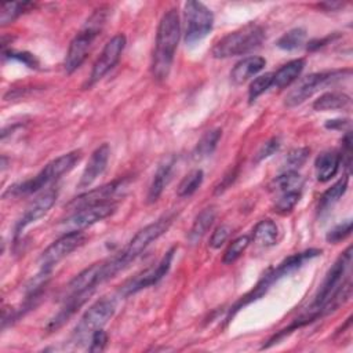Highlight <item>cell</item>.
<instances>
[{"label": "cell", "mask_w": 353, "mask_h": 353, "mask_svg": "<svg viewBox=\"0 0 353 353\" xmlns=\"http://www.w3.org/2000/svg\"><path fill=\"white\" fill-rule=\"evenodd\" d=\"M110 156V148L108 143L99 145L90 156L87 165L83 170V174L79 181V188H88L102 172L105 171Z\"/></svg>", "instance_id": "16"}, {"label": "cell", "mask_w": 353, "mask_h": 353, "mask_svg": "<svg viewBox=\"0 0 353 353\" xmlns=\"http://www.w3.org/2000/svg\"><path fill=\"white\" fill-rule=\"evenodd\" d=\"M108 345V335L103 328L95 331L88 342V352H102Z\"/></svg>", "instance_id": "39"}, {"label": "cell", "mask_w": 353, "mask_h": 353, "mask_svg": "<svg viewBox=\"0 0 353 353\" xmlns=\"http://www.w3.org/2000/svg\"><path fill=\"white\" fill-rule=\"evenodd\" d=\"M301 189H302V178L298 174V171H283L269 183V190L280 194L291 190H301Z\"/></svg>", "instance_id": "26"}, {"label": "cell", "mask_w": 353, "mask_h": 353, "mask_svg": "<svg viewBox=\"0 0 353 353\" xmlns=\"http://www.w3.org/2000/svg\"><path fill=\"white\" fill-rule=\"evenodd\" d=\"M248 245H250V237L248 236H240V237L234 239L228 245V248L225 250L223 256H222V262L225 265H232L234 261H237L244 254V251L247 250Z\"/></svg>", "instance_id": "31"}, {"label": "cell", "mask_w": 353, "mask_h": 353, "mask_svg": "<svg viewBox=\"0 0 353 353\" xmlns=\"http://www.w3.org/2000/svg\"><path fill=\"white\" fill-rule=\"evenodd\" d=\"M321 255V250H317V248H309V250H305L302 252H296L294 255H290L288 258H285L283 262H280L276 268H272L269 269L263 276L262 279L256 283V285L248 292L245 294L244 296H241L236 303L234 306L229 310V314H228V321H230V319L240 310L243 309L244 306H247L248 303L262 298L268 290L273 285V283H276L277 280L283 279L284 276H288L291 274L292 272L298 270L299 268H302L307 261L316 258Z\"/></svg>", "instance_id": "3"}, {"label": "cell", "mask_w": 353, "mask_h": 353, "mask_svg": "<svg viewBox=\"0 0 353 353\" xmlns=\"http://www.w3.org/2000/svg\"><path fill=\"white\" fill-rule=\"evenodd\" d=\"M319 7L325 8L327 11H334L339 7H342V3H321V4H319Z\"/></svg>", "instance_id": "41"}, {"label": "cell", "mask_w": 353, "mask_h": 353, "mask_svg": "<svg viewBox=\"0 0 353 353\" xmlns=\"http://www.w3.org/2000/svg\"><path fill=\"white\" fill-rule=\"evenodd\" d=\"M203 179H204V172L200 168H196V170L190 171L179 182L178 189H176V194L179 197H189V196H192L201 186Z\"/></svg>", "instance_id": "28"}, {"label": "cell", "mask_w": 353, "mask_h": 353, "mask_svg": "<svg viewBox=\"0 0 353 353\" xmlns=\"http://www.w3.org/2000/svg\"><path fill=\"white\" fill-rule=\"evenodd\" d=\"M116 312V302L112 298H102L92 303L80 317L72 334V342L77 346L90 342L91 335L103 328V325L113 317Z\"/></svg>", "instance_id": "7"}, {"label": "cell", "mask_w": 353, "mask_h": 353, "mask_svg": "<svg viewBox=\"0 0 353 353\" xmlns=\"http://www.w3.org/2000/svg\"><path fill=\"white\" fill-rule=\"evenodd\" d=\"M127 185V181L125 179H116V181H112L101 188H97V189H92L90 192H85L77 197H74L69 204L68 207L69 208H73V210H77L80 207H84V205H90V204H97V203H108V201H113V199L116 197L117 193L121 192V189H124Z\"/></svg>", "instance_id": "15"}, {"label": "cell", "mask_w": 353, "mask_h": 353, "mask_svg": "<svg viewBox=\"0 0 353 353\" xmlns=\"http://www.w3.org/2000/svg\"><path fill=\"white\" fill-rule=\"evenodd\" d=\"M58 197V192L57 189L51 188L47 189L46 192H43L41 194H39L25 210V212L22 214V216L18 219L17 225H15V230L14 234L15 237L21 236V233L32 223H34L37 219H40L41 216H44L51 207L54 205V203L57 201Z\"/></svg>", "instance_id": "14"}, {"label": "cell", "mask_w": 353, "mask_h": 353, "mask_svg": "<svg viewBox=\"0 0 353 353\" xmlns=\"http://www.w3.org/2000/svg\"><path fill=\"white\" fill-rule=\"evenodd\" d=\"M352 233V221L346 219L341 223H338L336 226H334L332 229H330L325 234V240L330 244H336L342 240H345L347 236H350Z\"/></svg>", "instance_id": "35"}, {"label": "cell", "mask_w": 353, "mask_h": 353, "mask_svg": "<svg viewBox=\"0 0 353 353\" xmlns=\"http://www.w3.org/2000/svg\"><path fill=\"white\" fill-rule=\"evenodd\" d=\"M266 65V59L258 55L245 57L239 61L230 70V81L234 85H241L255 74H258Z\"/></svg>", "instance_id": "17"}, {"label": "cell", "mask_w": 353, "mask_h": 353, "mask_svg": "<svg viewBox=\"0 0 353 353\" xmlns=\"http://www.w3.org/2000/svg\"><path fill=\"white\" fill-rule=\"evenodd\" d=\"M341 165V154L335 150L321 152L314 160V170L319 182H328L334 178Z\"/></svg>", "instance_id": "20"}, {"label": "cell", "mask_w": 353, "mask_h": 353, "mask_svg": "<svg viewBox=\"0 0 353 353\" xmlns=\"http://www.w3.org/2000/svg\"><path fill=\"white\" fill-rule=\"evenodd\" d=\"M280 145H281V143H280V139H279V138H276V137L270 138V139L266 141V142L261 146V149L258 150V153H256V156H255V161L259 163V161H262V160L270 157L272 154H274L276 152H279Z\"/></svg>", "instance_id": "37"}, {"label": "cell", "mask_w": 353, "mask_h": 353, "mask_svg": "<svg viewBox=\"0 0 353 353\" xmlns=\"http://www.w3.org/2000/svg\"><path fill=\"white\" fill-rule=\"evenodd\" d=\"M125 36L123 33L114 34L103 47L102 52L97 58V61L92 65L90 77L85 83V87L94 85L97 81H99L110 69L116 66V63L120 61V57L125 48Z\"/></svg>", "instance_id": "13"}, {"label": "cell", "mask_w": 353, "mask_h": 353, "mask_svg": "<svg viewBox=\"0 0 353 353\" xmlns=\"http://www.w3.org/2000/svg\"><path fill=\"white\" fill-rule=\"evenodd\" d=\"M174 164L175 160L174 157H170L167 160H164L156 170L153 179L150 182V186L148 189V194H146V201L148 203H154L159 200V197L161 196L164 188L168 185V182L171 181L172 176V170H174Z\"/></svg>", "instance_id": "19"}, {"label": "cell", "mask_w": 353, "mask_h": 353, "mask_svg": "<svg viewBox=\"0 0 353 353\" xmlns=\"http://www.w3.org/2000/svg\"><path fill=\"white\" fill-rule=\"evenodd\" d=\"M80 157H81L80 150H73V152L65 153V154L51 160L33 178L10 186L7 189V192L4 193V197H7V196H12V197L28 196V194H32V193H36V192L41 190L43 188H46L51 182L61 178L63 174L69 172L76 165V163H79Z\"/></svg>", "instance_id": "5"}, {"label": "cell", "mask_w": 353, "mask_h": 353, "mask_svg": "<svg viewBox=\"0 0 353 353\" xmlns=\"http://www.w3.org/2000/svg\"><path fill=\"white\" fill-rule=\"evenodd\" d=\"M179 37H181L179 15L175 8H170L163 14L157 26L156 41H154L152 63H150V70L154 80L163 81L168 77Z\"/></svg>", "instance_id": "2"}, {"label": "cell", "mask_w": 353, "mask_h": 353, "mask_svg": "<svg viewBox=\"0 0 353 353\" xmlns=\"http://www.w3.org/2000/svg\"><path fill=\"white\" fill-rule=\"evenodd\" d=\"M3 58H10V59H15L18 62H22L23 65H26L28 68H37L39 66V62L37 59L34 58V55L29 54V52H25V51H3Z\"/></svg>", "instance_id": "36"}, {"label": "cell", "mask_w": 353, "mask_h": 353, "mask_svg": "<svg viewBox=\"0 0 353 353\" xmlns=\"http://www.w3.org/2000/svg\"><path fill=\"white\" fill-rule=\"evenodd\" d=\"M352 105V99L349 95L343 92H325L320 95L313 102V109L319 112H327V110H345L349 109Z\"/></svg>", "instance_id": "23"}, {"label": "cell", "mask_w": 353, "mask_h": 353, "mask_svg": "<svg viewBox=\"0 0 353 353\" xmlns=\"http://www.w3.org/2000/svg\"><path fill=\"white\" fill-rule=\"evenodd\" d=\"M215 208L214 207H207L204 210H201L197 216L193 221V225L188 233V241L194 245L197 244L208 232V229L212 226L214 221H215Z\"/></svg>", "instance_id": "21"}, {"label": "cell", "mask_w": 353, "mask_h": 353, "mask_svg": "<svg viewBox=\"0 0 353 353\" xmlns=\"http://www.w3.org/2000/svg\"><path fill=\"white\" fill-rule=\"evenodd\" d=\"M85 240V236L81 232H66L59 239L52 241L40 255L39 265L40 270L51 272L52 268L68 256L72 251L80 247Z\"/></svg>", "instance_id": "12"}, {"label": "cell", "mask_w": 353, "mask_h": 353, "mask_svg": "<svg viewBox=\"0 0 353 353\" xmlns=\"http://www.w3.org/2000/svg\"><path fill=\"white\" fill-rule=\"evenodd\" d=\"M265 39V30L255 22H248L244 26L229 32L221 37L212 47L214 58H230L236 55H244L262 44Z\"/></svg>", "instance_id": "6"}, {"label": "cell", "mask_w": 353, "mask_h": 353, "mask_svg": "<svg viewBox=\"0 0 353 353\" xmlns=\"http://www.w3.org/2000/svg\"><path fill=\"white\" fill-rule=\"evenodd\" d=\"M221 137H222L221 128H212L210 131H205L193 149V153H192L193 159L203 160V159L211 156L214 153Z\"/></svg>", "instance_id": "25"}, {"label": "cell", "mask_w": 353, "mask_h": 353, "mask_svg": "<svg viewBox=\"0 0 353 353\" xmlns=\"http://www.w3.org/2000/svg\"><path fill=\"white\" fill-rule=\"evenodd\" d=\"M279 237V228L272 219L259 221L252 230V240L258 247L268 248L276 244Z\"/></svg>", "instance_id": "24"}, {"label": "cell", "mask_w": 353, "mask_h": 353, "mask_svg": "<svg viewBox=\"0 0 353 353\" xmlns=\"http://www.w3.org/2000/svg\"><path fill=\"white\" fill-rule=\"evenodd\" d=\"M116 210V203L114 201H108V203H97V204H90L77 208L73 214H70L66 219L62 221L61 226L62 230L66 232H81L83 229L108 218L112 215Z\"/></svg>", "instance_id": "11"}, {"label": "cell", "mask_w": 353, "mask_h": 353, "mask_svg": "<svg viewBox=\"0 0 353 353\" xmlns=\"http://www.w3.org/2000/svg\"><path fill=\"white\" fill-rule=\"evenodd\" d=\"M347 183H349V175L346 174L341 179H338L331 188H328L320 197L319 211H324V210H328L330 207H332L345 194V192L347 189Z\"/></svg>", "instance_id": "27"}, {"label": "cell", "mask_w": 353, "mask_h": 353, "mask_svg": "<svg viewBox=\"0 0 353 353\" xmlns=\"http://www.w3.org/2000/svg\"><path fill=\"white\" fill-rule=\"evenodd\" d=\"M303 68H305V59L302 58H296L287 62L276 73H273V85L276 88L288 87L301 76Z\"/></svg>", "instance_id": "22"}, {"label": "cell", "mask_w": 353, "mask_h": 353, "mask_svg": "<svg viewBox=\"0 0 353 353\" xmlns=\"http://www.w3.org/2000/svg\"><path fill=\"white\" fill-rule=\"evenodd\" d=\"M175 251H176L175 247L170 248L156 265L146 268L145 270L139 272L132 279H130L127 283H124L120 288V295L121 296H130L132 294L139 292L143 288H148L150 285L157 284L168 273V270L172 265Z\"/></svg>", "instance_id": "10"}, {"label": "cell", "mask_w": 353, "mask_h": 353, "mask_svg": "<svg viewBox=\"0 0 353 353\" xmlns=\"http://www.w3.org/2000/svg\"><path fill=\"white\" fill-rule=\"evenodd\" d=\"M273 85V72H268L255 77L248 88V101L252 103L258 97L268 91Z\"/></svg>", "instance_id": "32"}, {"label": "cell", "mask_w": 353, "mask_h": 353, "mask_svg": "<svg viewBox=\"0 0 353 353\" xmlns=\"http://www.w3.org/2000/svg\"><path fill=\"white\" fill-rule=\"evenodd\" d=\"M301 194H302L301 190H291V192L281 193L280 197L274 203V211L277 214H283V215L291 212L295 208V205L298 204Z\"/></svg>", "instance_id": "33"}, {"label": "cell", "mask_w": 353, "mask_h": 353, "mask_svg": "<svg viewBox=\"0 0 353 353\" xmlns=\"http://www.w3.org/2000/svg\"><path fill=\"white\" fill-rule=\"evenodd\" d=\"M307 156H309L307 148H296L291 150L285 157L283 171H296V168L302 167V164L306 161Z\"/></svg>", "instance_id": "34"}, {"label": "cell", "mask_w": 353, "mask_h": 353, "mask_svg": "<svg viewBox=\"0 0 353 353\" xmlns=\"http://www.w3.org/2000/svg\"><path fill=\"white\" fill-rule=\"evenodd\" d=\"M174 221V215H165L157 221L146 225L135 233V236L128 241V244L119 251L116 255L99 262V279L102 283L114 277L119 272L124 270L131 262H134L143 251L163 236Z\"/></svg>", "instance_id": "1"}, {"label": "cell", "mask_w": 353, "mask_h": 353, "mask_svg": "<svg viewBox=\"0 0 353 353\" xmlns=\"http://www.w3.org/2000/svg\"><path fill=\"white\" fill-rule=\"evenodd\" d=\"M325 127L330 130H350V120L349 119H335L328 120L325 123Z\"/></svg>", "instance_id": "40"}, {"label": "cell", "mask_w": 353, "mask_h": 353, "mask_svg": "<svg viewBox=\"0 0 353 353\" xmlns=\"http://www.w3.org/2000/svg\"><path fill=\"white\" fill-rule=\"evenodd\" d=\"M30 7H33L32 3H4L1 6V14H0V25L6 26L11 22H14L21 14L28 11Z\"/></svg>", "instance_id": "30"}, {"label": "cell", "mask_w": 353, "mask_h": 353, "mask_svg": "<svg viewBox=\"0 0 353 353\" xmlns=\"http://www.w3.org/2000/svg\"><path fill=\"white\" fill-rule=\"evenodd\" d=\"M229 234H230V228H229L228 225H221V226H218V228L212 232V234H211V237H210V243H208L210 247L214 248V250L221 248V245H223V243L228 240Z\"/></svg>", "instance_id": "38"}, {"label": "cell", "mask_w": 353, "mask_h": 353, "mask_svg": "<svg viewBox=\"0 0 353 353\" xmlns=\"http://www.w3.org/2000/svg\"><path fill=\"white\" fill-rule=\"evenodd\" d=\"M306 39V30L302 28H292L285 32L277 41L276 46L284 51H294L299 48Z\"/></svg>", "instance_id": "29"}, {"label": "cell", "mask_w": 353, "mask_h": 353, "mask_svg": "<svg viewBox=\"0 0 353 353\" xmlns=\"http://www.w3.org/2000/svg\"><path fill=\"white\" fill-rule=\"evenodd\" d=\"M185 43L192 46L203 40L214 26V14L203 3L189 0L185 3Z\"/></svg>", "instance_id": "9"}, {"label": "cell", "mask_w": 353, "mask_h": 353, "mask_svg": "<svg viewBox=\"0 0 353 353\" xmlns=\"http://www.w3.org/2000/svg\"><path fill=\"white\" fill-rule=\"evenodd\" d=\"M350 69L343 70H327V72H316L302 77L296 85L285 95L284 105L287 108H295L309 99L313 94L320 91L321 88L334 84L343 79V76H350Z\"/></svg>", "instance_id": "8"}, {"label": "cell", "mask_w": 353, "mask_h": 353, "mask_svg": "<svg viewBox=\"0 0 353 353\" xmlns=\"http://www.w3.org/2000/svg\"><path fill=\"white\" fill-rule=\"evenodd\" d=\"M109 15L108 7H99L97 8L90 18L85 21L84 26L76 33V36L72 39L69 48L65 55L63 61V69L68 74L73 73L76 69L81 66V63L85 61L87 55L90 54L92 44L95 39L101 34L106 19Z\"/></svg>", "instance_id": "4"}, {"label": "cell", "mask_w": 353, "mask_h": 353, "mask_svg": "<svg viewBox=\"0 0 353 353\" xmlns=\"http://www.w3.org/2000/svg\"><path fill=\"white\" fill-rule=\"evenodd\" d=\"M91 294H92V292H80V294L66 295L63 306H62V307L59 309V312L48 321V324H47V331L52 332V331L58 330L59 327H62V325L74 314V312L85 303V301L91 296Z\"/></svg>", "instance_id": "18"}]
</instances>
